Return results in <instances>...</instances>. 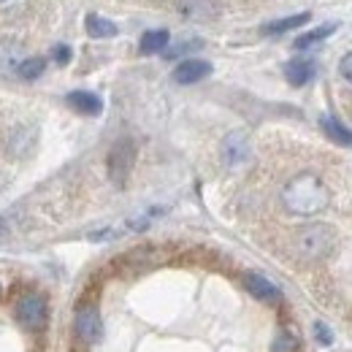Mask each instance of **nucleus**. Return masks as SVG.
Wrapping results in <instances>:
<instances>
[{"instance_id": "obj_4", "label": "nucleus", "mask_w": 352, "mask_h": 352, "mask_svg": "<svg viewBox=\"0 0 352 352\" xmlns=\"http://www.w3.org/2000/svg\"><path fill=\"white\" fill-rule=\"evenodd\" d=\"M16 320L30 328V331H41L49 320V309H46L44 296H36V293H28L19 298L16 304Z\"/></svg>"}, {"instance_id": "obj_19", "label": "nucleus", "mask_w": 352, "mask_h": 352, "mask_svg": "<svg viewBox=\"0 0 352 352\" xmlns=\"http://www.w3.org/2000/svg\"><path fill=\"white\" fill-rule=\"evenodd\" d=\"M339 71H342V76L347 79L352 85V52H347L344 57H342V63H339Z\"/></svg>"}, {"instance_id": "obj_22", "label": "nucleus", "mask_w": 352, "mask_h": 352, "mask_svg": "<svg viewBox=\"0 0 352 352\" xmlns=\"http://www.w3.org/2000/svg\"><path fill=\"white\" fill-rule=\"evenodd\" d=\"M68 57H71V49H68V46H57V49H54V60H57L60 65H65Z\"/></svg>"}, {"instance_id": "obj_23", "label": "nucleus", "mask_w": 352, "mask_h": 352, "mask_svg": "<svg viewBox=\"0 0 352 352\" xmlns=\"http://www.w3.org/2000/svg\"><path fill=\"white\" fill-rule=\"evenodd\" d=\"M0 3H3V0H0Z\"/></svg>"}, {"instance_id": "obj_9", "label": "nucleus", "mask_w": 352, "mask_h": 352, "mask_svg": "<svg viewBox=\"0 0 352 352\" xmlns=\"http://www.w3.org/2000/svg\"><path fill=\"white\" fill-rule=\"evenodd\" d=\"M244 285H247V290H250L255 298H261V301H276V298H279V287H276L274 282H268L265 276H261V274H247Z\"/></svg>"}, {"instance_id": "obj_8", "label": "nucleus", "mask_w": 352, "mask_h": 352, "mask_svg": "<svg viewBox=\"0 0 352 352\" xmlns=\"http://www.w3.org/2000/svg\"><path fill=\"white\" fill-rule=\"evenodd\" d=\"M68 106H71L74 111H79V114H87V117L100 114V109H103L100 98H98V95H92V92H85V89L71 92V95H68Z\"/></svg>"}, {"instance_id": "obj_5", "label": "nucleus", "mask_w": 352, "mask_h": 352, "mask_svg": "<svg viewBox=\"0 0 352 352\" xmlns=\"http://www.w3.org/2000/svg\"><path fill=\"white\" fill-rule=\"evenodd\" d=\"M74 328H76V336H79L85 344H95V342L103 336L100 311L95 307H79L76 309V317H74Z\"/></svg>"}, {"instance_id": "obj_13", "label": "nucleus", "mask_w": 352, "mask_h": 352, "mask_svg": "<svg viewBox=\"0 0 352 352\" xmlns=\"http://www.w3.org/2000/svg\"><path fill=\"white\" fill-rule=\"evenodd\" d=\"M309 22V14H296V16H285V19H276V22H268L263 25L265 36H279V33H287V30H298Z\"/></svg>"}, {"instance_id": "obj_12", "label": "nucleus", "mask_w": 352, "mask_h": 352, "mask_svg": "<svg viewBox=\"0 0 352 352\" xmlns=\"http://www.w3.org/2000/svg\"><path fill=\"white\" fill-rule=\"evenodd\" d=\"M85 28H87V33L92 38H114L120 33L117 25L111 19H106V16H100V14H89L85 19Z\"/></svg>"}, {"instance_id": "obj_18", "label": "nucleus", "mask_w": 352, "mask_h": 352, "mask_svg": "<svg viewBox=\"0 0 352 352\" xmlns=\"http://www.w3.org/2000/svg\"><path fill=\"white\" fill-rule=\"evenodd\" d=\"M19 49L14 44H0V71H8V68H19Z\"/></svg>"}, {"instance_id": "obj_14", "label": "nucleus", "mask_w": 352, "mask_h": 352, "mask_svg": "<svg viewBox=\"0 0 352 352\" xmlns=\"http://www.w3.org/2000/svg\"><path fill=\"white\" fill-rule=\"evenodd\" d=\"M320 125H322V131H325V135H328L331 141L344 144V146H352V131H347L339 120H333V117H322Z\"/></svg>"}, {"instance_id": "obj_1", "label": "nucleus", "mask_w": 352, "mask_h": 352, "mask_svg": "<svg viewBox=\"0 0 352 352\" xmlns=\"http://www.w3.org/2000/svg\"><path fill=\"white\" fill-rule=\"evenodd\" d=\"M282 204L290 214L298 217H311L328 209L331 204V192L322 184V179L314 174H298L296 179H290L282 190Z\"/></svg>"}, {"instance_id": "obj_2", "label": "nucleus", "mask_w": 352, "mask_h": 352, "mask_svg": "<svg viewBox=\"0 0 352 352\" xmlns=\"http://www.w3.org/2000/svg\"><path fill=\"white\" fill-rule=\"evenodd\" d=\"M333 247H336V230L325 222H311L307 228H301L293 239V250L304 263H317L328 258Z\"/></svg>"}, {"instance_id": "obj_21", "label": "nucleus", "mask_w": 352, "mask_h": 352, "mask_svg": "<svg viewBox=\"0 0 352 352\" xmlns=\"http://www.w3.org/2000/svg\"><path fill=\"white\" fill-rule=\"evenodd\" d=\"M314 336H320V342H322V344H331V331H328L322 322H317V325H314Z\"/></svg>"}, {"instance_id": "obj_16", "label": "nucleus", "mask_w": 352, "mask_h": 352, "mask_svg": "<svg viewBox=\"0 0 352 352\" xmlns=\"http://www.w3.org/2000/svg\"><path fill=\"white\" fill-rule=\"evenodd\" d=\"M44 68H46L44 57H28V60H22V63H19L16 74H19L22 79H38V76L44 74Z\"/></svg>"}, {"instance_id": "obj_3", "label": "nucleus", "mask_w": 352, "mask_h": 352, "mask_svg": "<svg viewBox=\"0 0 352 352\" xmlns=\"http://www.w3.org/2000/svg\"><path fill=\"white\" fill-rule=\"evenodd\" d=\"M133 163H135V146H133V141L131 138L117 141L111 146V152H109V176H111V182L122 187L128 182V176H131Z\"/></svg>"}, {"instance_id": "obj_11", "label": "nucleus", "mask_w": 352, "mask_h": 352, "mask_svg": "<svg viewBox=\"0 0 352 352\" xmlns=\"http://www.w3.org/2000/svg\"><path fill=\"white\" fill-rule=\"evenodd\" d=\"M179 11L192 19H209V16H217V3L214 0H182Z\"/></svg>"}, {"instance_id": "obj_15", "label": "nucleus", "mask_w": 352, "mask_h": 352, "mask_svg": "<svg viewBox=\"0 0 352 352\" xmlns=\"http://www.w3.org/2000/svg\"><path fill=\"white\" fill-rule=\"evenodd\" d=\"M168 30H146L144 36H141V52L144 54H155V52H163L166 46H168Z\"/></svg>"}, {"instance_id": "obj_20", "label": "nucleus", "mask_w": 352, "mask_h": 352, "mask_svg": "<svg viewBox=\"0 0 352 352\" xmlns=\"http://www.w3.org/2000/svg\"><path fill=\"white\" fill-rule=\"evenodd\" d=\"M296 350V342L290 336H282L276 344H274V352H293Z\"/></svg>"}, {"instance_id": "obj_6", "label": "nucleus", "mask_w": 352, "mask_h": 352, "mask_svg": "<svg viewBox=\"0 0 352 352\" xmlns=\"http://www.w3.org/2000/svg\"><path fill=\"white\" fill-rule=\"evenodd\" d=\"M250 155H252V146H250L247 133L233 131L225 135V141H222V157H225L228 166H233V168L236 166H244L250 160Z\"/></svg>"}, {"instance_id": "obj_17", "label": "nucleus", "mask_w": 352, "mask_h": 352, "mask_svg": "<svg viewBox=\"0 0 352 352\" xmlns=\"http://www.w3.org/2000/svg\"><path fill=\"white\" fill-rule=\"evenodd\" d=\"M336 30V25H322V28H317L314 33H307V36H301V38H296V49H309L311 44H317V41H322V38H328L331 33Z\"/></svg>"}, {"instance_id": "obj_10", "label": "nucleus", "mask_w": 352, "mask_h": 352, "mask_svg": "<svg viewBox=\"0 0 352 352\" xmlns=\"http://www.w3.org/2000/svg\"><path fill=\"white\" fill-rule=\"evenodd\" d=\"M285 76H287V82L293 87H304L307 82H311V76H314V63L311 60H290L285 65Z\"/></svg>"}, {"instance_id": "obj_7", "label": "nucleus", "mask_w": 352, "mask_h": 352, "mask_svg": "<svg viewBox=\"0 0 352 352\" xmlns=\"http://www.w3.org/2000/svg\"><path fill=\"white\" fill-rule=\"evenodd\" d=\"M209 74H212V65H209L206 60H195V57H190V60H182V63L176 65L174 82L176 85H195V82L206 79Z\"/></svg>"}]
</instances>
